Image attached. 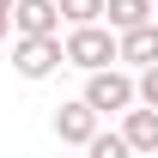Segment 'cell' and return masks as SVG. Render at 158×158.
<instances>
[{
    "instance_id": "1",
    "label": "cell",
    "mask_w": 158,
    "mask_h": 158,
    "mask_svg": "<svg viewBox=\"0 0 158 158\" xmlns=\"http://www.w3.org/2000/svg\"><path fill=\"white\" fill-rule=\"evenodd\" d=\"M61 49H67V67H79V73L122 67V37L110 24H73V31L61 37Z\"/></svg>"
},
{
    "instance_id": "2",
    "label": "cell",
    "mask_w": 158,
    "mask_h": 158,
    "mask_svg": "<svg viewBox=\"0 0 158 158\" xmlns=\"http://www.w3.org/2000/svg\"><path fill=\"white\" fill-rule=\"evenodd\" d=\"M79 98L91 103V110H98V116H128V110H134V73H128V67H98V73H85V91H79Z\"/></svg>"
},
{
    "instance_id": "3",
    "label": "cell",
    "mask_w": 158,
    "mask_h": 158,
    "mask_svg": "<svg viewBox=\"0 0 158 158\" xmlns=\"http://www.w3.org/2000/svg\"><path fill=\"white\" fill-rule=\"evenodd\" d=\"M67 67V49H61V37H12V73L19 79H49Z\"/></svg>"
},
{
    "instance_id": "4",
    "label": "cell",
    "mask_w": 158,
    "mask_h": 158,
    "mask_svg": "<svg viewBox=\"0 0 158 158\" xmlns=\"http://www.w3.org/2000/svg\"><path fill=\"white\" fill-rule=\"evenodd\" d=\"M98 128H103V116H98L85 98H73V103H61V110H55V140H61V146H79V152H85Z\"/></svg>"
},
{
    "instance_id": "5",
    "label": "cell",
    "mask_w": 158,
    "mask_h": 158,
    "mask_svg": "<svg viewBox=\"0 0 158 158\" xmlns=\"http://www.w3.org/2000/svg\"><path fill=\"white\" fill-rule=\"evenodd\" d=\"M12 37H61L55 0H12Z\"/></svg>"
},
{
    "instance_id": "6",
    "label": "cell",
    "mask_w": 158,
    "mask_h": 158,
    "mask_svg": "<svg viewBox=\"0 0 158 158\" xmlns=\"http://www.w3.org/2000/svg\"><path fill=\"white\" fill-rule=\"evenodd\" d=\"M122 140L134 146V158H158V110L134 103V110L122 116Z\"/></svg>"
},
{
    "instance_id": "7",
    "label": "cell",
    "mask_w": 158,
    "mask_h": 158,
    "mask_svg": "<svg viewBox=\"0 0 158 158\" xmlns=\"http://www.w3.org/2000/svg\"><path fill=\"white\" fill-rule=\"evenodd\" d=\"M122 67H158V19L140 24V31H122Z\"/></svg>"
},
{
    "instance_id": "8",
    "label": "cell",
    "mask_w": 158,
    "mask_h": 158,
    "mask_svg": "<svg viewBox=\"0 0 158 158\" xmlns=\"http://www.w3.org/2000/svg\"><path fill=\"white\" fill-rule=\"evenodd\" d=\"M103 24L110 31H140V24H152V0H103Z\"/></svg>"
},
{
    "instance_id": "9",
    "label": "cell",
    "mask_w": 158,
    "mask_h": 158,
    "mask_svg": "<svg viewBox=\"0 0 158 158\" xmlns=\"http://www.w3.org/2000/svg\"><path fill=\"white\" fill-rule=\"evenodd\" d=\"M85 158H134V146L122 140V128H98L91 146H85Z\"/></svg>"
},
{
    "instance_id": "10",
    "label": "cell",
    "mask_w": 158,
    "mask_h": 158,
    "mask_svg": "<svg viewBox=\"0 0 158 158\" xmlns=\"http://www.w3.org/2000/svg\"><path fill=\"white\" fill-rule=\"evenodd\" d=\"M61 6V24L73 31V24H103V0H55Z\"/></svg>"
},
{
    "instance_id": "11",
    "label": "cell",
    "mask_w": 158,
    "mask_h": 158,
    "mask_svg": "<svg viewBox=\"0 0 158 158\" xmlns=\"http://www.w3.org/2000/svg\"><path fill=\"white\" fill-rule=\"evenodd\" d=\"M134 98L146 103V110H158V67H140L134 73Z\"/></svg>"
},
{
    "instance_id": "12",
    "label": "cell",
    "mask_w": 158,
    "mask_h": 158,
    "mask_svg": "<svg viewBox=\"0 0 158 158\" xmlns=\"http://www.w3.org/2000/svg\"><path fill=\"white\" fill-rule=\"evenodd\" d=\"M12 37V12H6V6H0V43Z\"/></svg>"
},
{
    "instance_id": "13",
    "label": "cell",
    "mask_w": 158,
    "mask_h": 158,
    "mask_svg": "<svg viewBox=\"0 0 158 158\" xmlns=\"http://www.w3.org/2000/svg\"><path fill=\"white\" fill-rule=\"evenodd\" d=\"M0 6H6V12H12V0H0Z\"/></svg>"
},
{
    "instance_id": "14",
    "label": "cell",
    "mask_w": 158,
    "mask_h": 158,
    "mask_svg": "<svg viewBox=\"0 0 158 158\" xmlns=\"http://www.w3.org/2000/svg\"><path fill=\"white\" fill-rule=\"evenodd\" d=\"M61 158H67V152H61ZM79 158H85V152H79Z\"/></svg>"
}]
</instances>
